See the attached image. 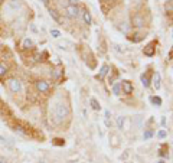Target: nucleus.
<instances>
[{"label":"nucleus","mask_w":173,"mask_h":163,"mask_svg":"<svg viewBox=\"0 0 173 163\" xmlns=\"http://www.w3.org/2000/svg\"><path fill=\"white\" fill-rule=\"evenodd\" d=\"M68 116H69V108H68V106H65L64 103H58V104H55V108H54L55 124H61Z\"/></svg>","instance_id":"nucleus-1"},{"label":"nucleus","mask_w":173,"mask_h":163,"mask_svg":"<svg viewBox=\"0 0 173 163\" xmlns=\"http://www.w3.org/2000/svg\"><path fill=\"white\" fill-rule=\"evenodd\" d=\"M35 88H36L38 92L46 94V92L51 91V84H49L48 81H45V79H38V81L35 82Z\"/></svg>","instance_id":"nucleus-2"},{"label":"nucleus","mask_w":173,"mask_h":163,"mask_svg":"<svg viewBox=\"0 0 173 163\" xmlns=\"http://www.w3.org/2000/svg\"><path fill=\"white\" fill-rule=\"evenodd\" d=\"M65 12H66V16L71 17V19H76L81 15V10H79L78 4H68L65 7Z\"/></svg>","instance_id":"nucleus-3"},{"label":"nucleus","mask_w":173,"mask_h":163,"mask_svg":"<svg viewBox=\"0 0 173 163\" xmlns=\"http://www.w3.org/2000/svg\"><path fill=\"white\" fill-rule=\"evenodd\" d=\"M7 85H9L12 92H15V94H17V92L22 91V82L17 78H10V79L7 81Z\"/></svg>","instance_id":"nucleus-4"},{"label":"nucleus","mask_w":173,"mask_h":163,"mask_svg":"<svg viewBox=\"0 0 173 163\" xmlns=\"http://www.w3.org/2000/svg\"><path fill=\"white\" fill-rule=\"evenodd\" d=\"M133 26L134 28H137V29H140V28H144V17L141 16V15H136V16H133Z\"/></svg>","instance_id":"nucleus-5"},{"label":"nucleus","mask_w":173,"mask_h":163,"mask_svg":"<svg viewBox=\"0 0 173 163\" xmlns=\"http://www.w3.org/2000/svg\"><path fill=\"white\" fill-rule=\"evenodd\" d=\"M120 85H121V90H123V92L126 94V95H130V94H133V84L130 82V81H123V82H120Z\"/></svg>","instance_id":"nucleus-6"},{"label":"nucleus","mask_w":173,"mask_h":163,"mask_svg":"<svg viewBox=\"0 0 173 163\" xmlns=\"http://www.w3.org/2000/svg\"><path fill=\"white\" fill-rule=\"evenodd\" d=\"M6 9L10 12H17L20 9V0H9L6 4Z\"/></svg>","instance_id":"nucleus-7"},{"label":"nucleus","mask_w":173,"mask_h":163,"mask_svg":"<svg viewBox=\"0 0 173 163\" xmlns=\"http://www.w3.org/2000/svg\"><path fill=\"white\" fill-rule=\"evenodd\" d=\"M108 72H110V66H108V65H102V66H101V69H100V72H98V75L95 76V78L101 81V79H104V78H105V75H107Z\"/></svg>","instance_id":"nucleus-8"},{"label":"nucleus","mask_w":173,"mask_h":163,"mask_svg":"<svg viewBox=\"0 0 173 163\" xmlns=\"http://www.w3.org/2000/svg\"><path fill=\"white\" fill-rule=\"evenodd\" d=\"M154 45H156V42H151V44H149L146 48H144V51H143V52H144L146 56H153V55H154V49H156V48H154Z\"/></svg>","instance_id":"nucleus-9"},{"label":"nucleus","mask_w":173,"mask_h":163,"mask_svg":"<svg viewBox=\"0 0 173 163\" xmlns=\"http://www.w3.org/2000/svg\"><path fill=\"white\" fill-rule=\"evenodd\" d=\"M49 15L56 23H62V17H61V15L58 13L56 9H49Z\"/></svg>","instance_id":"nucleus-10"},{"label":"nucleus","mask_w":173,"mask_h":163,"mask_svg":"<svg viewBox=\"0 0 173 163\" xmlns=\"http://www.w3.org/2000/svg\"><path fill=\"white\" fill-rule=\"evenodd\" d=\"M141 84L144 85V88H149L151 85V79H150V76H149V74H147V72L141 75Z\"/></svg>","instance_id":"nucleus-11"},{"label":"nucleus","mask_w":173,"mask_h":163,"mask_svg":"<svg viewBox=\"0 0 173 163\" xmlns=\"http://www.w3.org/2000/svg\"><path fill=\"white\" fill-rule=\"evenodd\" d=\"M82 20L85 22V25H91L92 23V17H91V13L88 10H82Z\"/></svg>","instance_id":"nucleus-12"},{"label":"nucleus","mask_w":173,"mask_h":163,"mask_svg":"<svg viewBox=\"0 0 173 163\" xmlns=\"http://www.w3.org/2000/svg\"><path fill=\"white\" fill-rule=\"evenodd\" d=\"M151 82H153V85H154V88H156V90H159V88H160V75H159V74H154V76H153V81H151Z\"/></svg>","instance_id":"nucleus-13"},{"label":"nucleus","mask_w":173,"mask_h":163,"mask_svg":"<svg viewBox=\"0 0 173 163\" xmlns=\"http://www.w3.org/2000/svg\"><path fill=\"white\" fill-rule=\"evenodd\" d=\"M7 72H9V66L4 65V64H0V78L6 76L7 75Z\"/></svg>","instance_id":"nucleus-14"},{"label":"nucleus","mask_w":173,"mask_h":163,"mask_svg":"<svg viewBox=\"0 0 173 163\" xmlns=\"http://www.w3.org/2000/svg\"><path fill=\"white\" fill-rule=\"evenodd\" d=\"M89 104H91V107L95 110V111H100L101 110V106H100V103H98L95 98H91V101H89Z\"/></svg>","instance_id":"nucleus-15"},{"label":"nucleus","mask_w":173,"mask_h":163,"mask_svg":"<svg viewBox=\"0 0 173 163\" xmlns=\"http://www.w3.org/2000/svg\"><path fill=\"white\" fill-rule=\"evenodd\" d=\"M23 48L25 49H29V48H33V41L31 38H26L25 41H23Z\"/></svg>","instance_id":"nucleus-16"},{"label":"nucleus","mask_w":173,"mask_h":163,"mask_svg":"<svg viewBox=\"0 0 173 163\" xmlns=\"http://www.w3.org/2000/svg\"><path fill=\"white\" fill-rule=\"evenodd\" d=\"M150 101L154 104V106H162V98L157 97V95H153V97L150 98Z\"/></svg>","instance_id":"nucleus-17"},{"label":"nucleus","mask_w":173,"mask_h":163,"mask_svg":"<svg viewBox=\"0 0 173 163\" xmlns=\"http://www.w3.org/2000/svg\"><path fill=\"white\" fill-rule=\"evenodd\" d=\"M15 131H17V133H20V134H23V136H28V131L25 130L22 126H16L15 127Z\"/></svg>","instance_id":"nucleus-18"},{"label":"nucleus","mask_w":173,"mask_h":163,"mask_svg":"<svg viewBox=\"0 0 173 163\" xmlns=\"http://www.w3.org/2000/svg\"><path fill=\"white\" fill-rule=\"evenodd\" d=\"M151 137H153V131L151 130L144 131V134H143V139H144V140H149V139H151Z\"/></svg>","instance_id":"nucleus-19"},{"label":"nucleus","mask_w":173,"mask_h":163,"mask_svg":"<svg viewBox=\"0 0 173 163\" xmlns=\"http://www.w3.org/2000/svg\"><path fill=\"white\" fill-rule=\"evenodd\" d=\"M113 91H114V94H116V95H120L121 85H120V84H114V85H113Z\"/></svg>","instance_id":"nucleus-20"},{"label":"nucleus","mask_w":173,"mask_h":163,"mask_svg":"<svg viewBox=\"0 0 173 163\" xmlns=\"http://www.w3.org/2000/svg\"><path fill=\"white\" fill-rule=\"evenodd\" d=\"M111 144L116 147V146H118V137L116 136V134H111Z\"/></svg>","instance_id":"nucleus-21"},{"label":"nucleus","mask_w":173,"mask_h":163,"mask_svg":"<svg viewBox=\"0 0 173 163\" xmlns=\"http://www.w3.org/2000/svg\"><path fill=\"white\" fill-rule=\"evenodd\" d=\"M123 126H124V117L120 116L118 119H117V127H118V129H123Z\"/></svg>","instance_id":"nucleus-22"},{"label":"nucleus","mask_w":173,"mask_h":163,"mask_svg":"<svg viewBox=\"0 0 173 163\" xmlns=\"http://www.w3.org/2000/svg\"><path fill=\"white\" fill-rule=\"evenodd\" d=\"M51 35H52V38H59V36H61V32H59L58 29H52V31H51Z\"/></svg>","instance_id":"nucleus-23"},{"label":"nucleus","mask_w":173,"mask_h":163,"mask_svg":"<svg viewBox=\"0 0 173 163\" xmlns=\"http://www.w3.org/2000/svg\"><path fill=\"white\" fill-rule=\"evenodd\" d=\"M157 136H159V139H166V137H167V131L160 130L159 133H157Z\"/></svg>","instance_id":"nucleus-24"},{"label":"nucleus","mask_w":173,"mask_h":163,"mask_svg":"<svg viewBox=\"0 0 173 163\" xmlns=\"http://www.w3.org/2000/svg\"><path fill=\"white\" fill-rule=\"evenodd\" d=\"M110 116H111V114H110V111L105 110V120H110Z\"/></svg>","instance_id":"nucleus-25"},{"label":"nucleus","mask_w":173,"mask_h":163,"mask_svg":"<svg viewBox=\"0 0 173 163\" xmlns=\"http://www.w3.org/2000/svg\"><path fill=\"white\" fill-rule=\"evenodd\" d=\"M54 75H55V76H59V75H61V72H59V69H55Z\"/></svg>","instance_id":"nucleus-26"},{"label":"nucleus","mask_w":173,"mask_h":163,"mask_svg":"<svg viewBox=\"0 0 173 163\" xmlns=\"http://www.w3.org/2000/svg\"><path fill=\"white\" fill-rule=\"evenodd\" d=\"M69 1V4H76L78 3V0H68Z\"/></svg>","instance_id":"nucleus-27"},{"label":"nucleus","mask_w":173,"mask_h":163,"mask_svg":"<svg viewBox=\"0 0 173 163\" xmlns=\"http://www.w3.org/2000/svg\"><path fill=\"white\" fill-rule=\"evenodd\" d=\"M105 126H107V127H111V121H110V120H105Z\"/></svg>","instance_id":"nucleus-28"},{"label":"nucleus","mask_w":173,"mask_h":163,"mask_svg":"<svg viewBox=\"0 0 173 163\" xmlns=\"http://www.w3.org/2000/svg\"><path fill=\"white\" fill-rule=\"evenodd\" d=\"M160 156H163V157H166V156H167V153H166V152H163V150H160Z\"/></svg>","instance_id":"nucleus-29"},{"label":"nucleus","mask_w":173,"mask_h":163,"mask_svg":"<svg viewBox=\"0 0 173 163\" xmlns=\"http://www.w3.org/2000/svg\"><path fill=\"white\" fill-rule=\"evenodd\" d=\"M41 1H42L43 4H49V1H51V0H41Z\"/></svg>","instance_id":"nucleus-30"},{"label":"nucleus","mask_w":173,"mask_h":163,"mask_svg":"<svg viewBox=\"0 0 173 163\" xmlns=\"http://www.w3.org/2000/svg\"><path fill=\"white\" fill-rule=\"evenodd\" d=\"M157 163H166V162H164V160H159V162H157Z\"/></svg>","instance_id":"nucleus-31"},{"label":"nucleus","mask_w":173,"mask_h":163,"mask_svg":"<svg viewBox=\"0 0 173 163\" xmlns=\"http://www.w3.org/2000/svg\"><path fill=\"white\" fill-rule=\"evenodd\" d=\"M0 163H6V162H4V160H3V159H0Z\"/></svg>","instance_id":"nucleus-32"}]
</instances>
